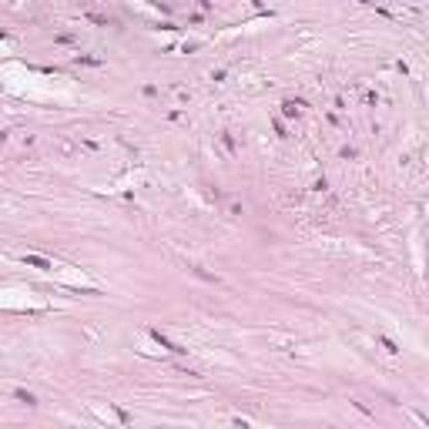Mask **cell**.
<instances>
[{"label":"cell","mask_w":429,"mask_h":429,"mask_svg":"<svg viewBox=\"0 0 429 429\" xmlns=\"http://www.w3.org/2000/svg\"><path fill=\"white\" fill-rule=\"evenodd\" d=\"M24 262H27V265H37V268H50V262L47 259H37V255H27Z\"/></svg>","instance_id":"1"}]
</instances>
